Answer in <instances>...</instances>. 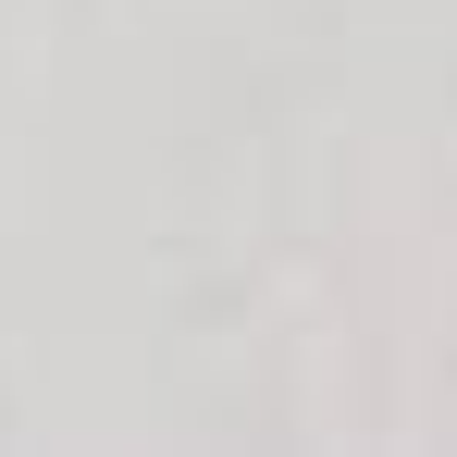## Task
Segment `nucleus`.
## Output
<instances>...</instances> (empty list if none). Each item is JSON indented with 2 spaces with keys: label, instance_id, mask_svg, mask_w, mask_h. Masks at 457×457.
I'll list each match as a JSON object with an SVG mask.
<instances>
[]
</instances>
